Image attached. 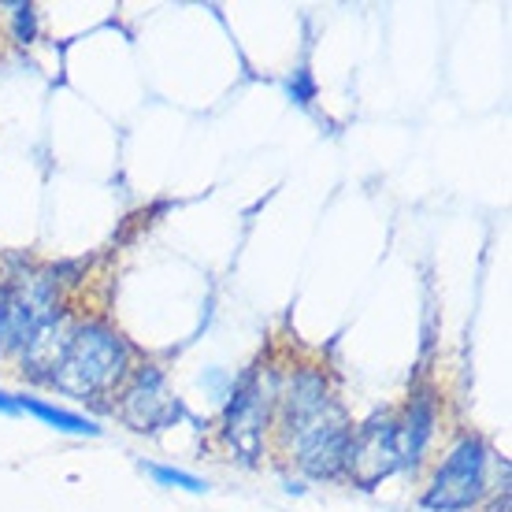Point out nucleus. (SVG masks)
I'll list each match as a JSON object with an SVG mask.
<instances>
[{
    "mask_svg": "<svg viewBox=\"0 0 512 512\" xmlns=\"http://www.w3.org/2000/svg\"><path fill=\"white\" fill-rule=\"evenodd\" d=\"M275 435L308 479H342L353 435L346 409L334 401L327 375L301 368L275 390Z\"/></svg>",
    "mask_w": 512,
    "mask_h": 512,
    "instance_id": "f257e3e1",
    "label": "nucleus"
},
{
    "mask_svg": "<svg viewBox=\"0 0 512 512\" xmlns=\"http://www.w3.org/2000/svg\"><path fill=\"white\" fill-rule=\"evenodd\" d=\"M130 364H134V353H130L127 338L108 323L90 320L64 334V346L56 353L49 383L71 397H82V401L86 397L101 401V397L119 394V386L134 372Z\"/></svg>",
    "mask_w": 512,
    "mask_h": 512,
    "instance_id": "f03ea898",
    "label": "nucleus"
},
{
    "mask_svg": "<svg viewBox=\"0 0 512 512\" xmlns=\"http://www.w3.org/2000/svg\"><path fill=\"white\" fill-rule=\"evenodd\" d=\"M490 494L509 498V461L498 457L479 435H461L446 449L423 490V509L468 512L479 509Z\"/></svg>",
    "mask_w": 512,
    "mask_h": 512,
    "instance_id": "7ed1b4c3",
    "label": "nucleus"
},
{
    "mask_svg": "<svg viewBox=\"0 0 512 512\" xmlns=\"http://www.w3.org/2000/svg\"><path fill=\"white\" fill-rule=\"evenodd\" d=\"M271 420H275V390L264 386L260 375H249L238 390H234L231 405L223 412V442L242 457V461L253 464L260 453H264V438L271 431Z\"/></svg>",
    "mask_w": 512,
    "mask_h": 512,
    "instance_id": "20e7f679",
    "label": "nucleus"
},
{
    "mask_svg": "<svg viewBox=\"0 0 512 512\" xmlns=\"http://www.w3.org/2000/svg\"><path fill=\"white\" fill-rule=\"evenodd\" d=\"M182 416L179 397L171 394L164 368L156 364H141L130 372V379L119 386V420L127 423L138 435H153L164 431Z\"/></svg>",
    "mask_w": 512,
    "mask_h": 512,
    "instance_id": "39448f33",
    "label": "nucleus"
},
{
    "mask_svg": "<svg viewBox=\"0 0 512 512\" xmlns=\"http://www.w3.org/2000/svg\"><path fill=\"white\" fill-rule=\"evenodd\" d=\"M394 472H397L394 416L375 412L372 420H364L360 427H353V435H349L346 472H342V479H349V483L360 490H375Z\"/></svg>",
    "mask_w": 512,
    "mask_h": 512,
    "instance_id": "423d86ee",
    "label": "nucleus"
},
{
    "mask_svg": "<svg viewBox=\"0 0 512 512\" xmlns=\"http://www.w3.org/2000/svg\"><path fill=\"white\" fill-rule=\"evenodd\" d=\"M438 431V394L435 386L412 390L409 405L401 416H394V442H397V468H416L427 457Z\"/></svg>",
    "mask_w": 512,
    "mask_h": 512,
    "instance_id": "0eeeda50",
    "label": "nucleus"
},
{
    "mask_svg": "<svg viewBox=\"0 0 512 512\" xmlns=\"http://www.w3.org/2000/svg\"><path fill=\"white\" fill-rule=\"evenodd\" d=\"M15 405L19 412H30V416H38L41 423H49L56 431H64V435H86V438H97L101 435V427L90 420V416H78V412H67V409H56L49 401H41V397H15Z\"/></svg>",
    "mask_w": 512,
    "mask_h": 512,
    "instance_id": "6e6552de",
    "label": "nucleus"
},
{
    "mask_svg": "<svg viewBox=\"0 0 512 512\" xmlns=\"http://www.w3.org/2000/svg\"><path fill=\"white\" fill-rule=\"evenodd\" d=\"M145 472L153 475L160 487H179V490H190V494H205V490H208L205 479H197V475L182 472V468H167V464H145Z\"/></svg>",
    "mask_w": 512,
    "mask_h": 512,
    "instance_id": "1a4fd4ad",
    "label": "nucleus"
},
{
    "mask_svg": "<svg viewBox=\"0 0 512 512\" xmlns=\"http://www.w3.org/2000/svg\"><path fill=\"white\" fill-rule=\"evenodd\" d=\"M12 38L15 45H30L38 38V8L34 4H12Z\"/></svg>",
    "mask_w": 512,
    "mask_h": 512,
    "instance_id": "9d476101",
    "label": "nucleus"
},
{
    "mask_svg": "<svg viewBox=\"0 0 512 512\" xmlns=\"http://www.w3.org/2000/svg\"><path fill=\"white\" fill-rule=\"evenodd\" d=\"M290 97H294L297 104L316 101V78H312V71H308V67L294 71V78H290Z\"/></svg>",
    "mask_w": 512,
    "mask_h": 512,
    "instance_id": "9b49d317",
    "label": "nucleus"
},
{
    "mask_svg": "<svg viewBox=\"0 0 512 512\" xmlns=\"http://www.w3.org/2000/svg\"><path fill=\"white\" fill-rule=\"evenodd\" d=\"M0 412H8V416H15V412H19V405H15V397H12V394H4V390H0Z\"/></svg>",
    "mask_w": 512,
    "mask_h": 512,
    "instance_id": "f8f14e48",
    "label": "nucleus"
}]
</instances>
